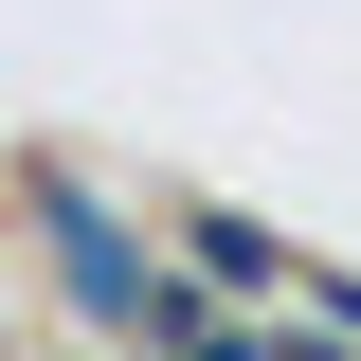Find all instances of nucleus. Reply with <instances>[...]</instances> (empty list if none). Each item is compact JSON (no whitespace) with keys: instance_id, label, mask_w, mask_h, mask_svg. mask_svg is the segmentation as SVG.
Segmentation results:
<instances>
[{"instance_id":"1","label":"nucleus","mask_w":361,"mask_h":361,"mask_svg":"<svg viewBox=\"0 0 361 361\" xmlns=\"http://www.w3.org/2000/svg\"><path fill=\"white\" fill-rule=\"evenodd\" d=\"M180 271H199V289H271V235L253 217H180Z\"/></svg>"}]
</instances>
